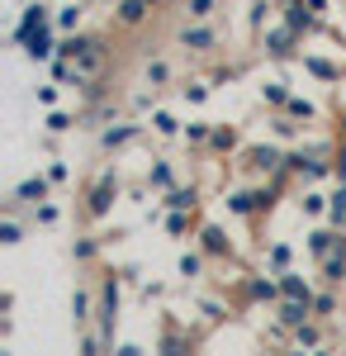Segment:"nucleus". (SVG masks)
<instances>
[{
  "mask_svg": "<svg viewBox=\"0 0 346 356\" xmlns=\"http://www.w3.org/2000/svg\"><path fill=\"white\" fill-rule=\"evenodd\" d=\"M48 24H57V15L48 10V5H43V0H33L24 15H19V24H15V43H24L33 29H48Z\"/></svg>",
  "mask_w": 346,
  "mask_h": 356,
  "instance_id": "obj_6",
  "label": "nucleus"
},
{
  "mask_svg": "<svg viewBox=\"0 0 346 356\" xmlns=\"http://www.w3.org/2000/svg\"><path fill=\"white\" fill-rule=\"evenodd\" d=\"M152 129H157L161 138H176V134H186V129H181V119H176V114H166V110H152Z\"/></svg>",
  "mask_w": 346,
  "mask_h": 356,
  "instance_id": "obj_29",
  "label": "nucleus"
},
{
  "mask_svg": "<svg viewBox=\"0 0 346 356\" xmlns=\"http://www.w3.org/2000/svg\"><path fill=\"white\" fill-rule=\"evenodd\" d=\"M186 15H190V19H209L213 0H186Z\"/></svg>",
  "mask_w": 346,
  "mask_h": 356,
  "instance_id": "obj_41",
  "label": "nucleus"
},
{
  "mask_svg": "<svg viewBox=\"0 0 346 356\" xmlns=\"http://www.w3.org/2000/svg\"><path fill=\"white\" fill-rule=\"evenodd\" d=\"M176 271H181V280H199V275H204V257H199V252H186Z\"/></svg>",
  "mask_w": 346,
  "mask_h": 356,
  "instance_id": "obj_31",
  "label": "nucleus"
},
{
  "mask_svg": "<svg viewBox=\"0 0 346 356\" xmlns=\"http://www.w3.org/2000/svg\"><path fill=\"white\" fill-rule=\"evenodd\" d=\"M209 134H213V124H199V119L186 124V143H195V147H199V143H209Z\"/></svg>",
  "mask_w": 346,
  "mask_h": 356,
  "instance_id": "obj_37",
  "label": "nucleus"
},
{
  "mask_svg": "<svg viewBox=\"0 0 346 356\" xmlns=\"http://www.w3.org/2000/svg\"><path fill=\"white\" fill-rule=\"evenodd\" d=\"M147 186H152V191H171V186H176L171 162H152V166H147Z\"/></svg>",
  "mask_w": 346,
  "mask_h": 356,
  "instance_id": "obj_24",
  "label": "nucleus"
},
{
  "mask_svg": "<svg viewBox=\"0 0 346 356\" xmlns=\"http://www.w3.org/2000/svg\"><path fill=\"white\" fill-rule=\"evenodd\" d=\"M322 318H308V323H299V328H294V347H308V352H313V347H322V328H318Z\"/></svg>",
  "mask_w": 346,
  "mask_h": 356,
  "instance_id": "obj_23",
  "label": "nucleus"
},
{
  "mask_svg": "<svg viewBox=\"0 0 346 356\" xmlns=\"http://www.w3.org/2000/svg\"><path fill=\"white\" fill-rule=\"evenodd\" d=\"M342 134H346V114H342Z\"/></svg>",
  "mask_w": 346,
  "mask_h": 356,
  "instance_id": "obj_48",
  "label": "nucleus"
},
{
  "mask_svg": "<svg viewBox=\"0 0 346 356\" xmlns=\"http://www.w3.org/2000/svg\"><path fill=\"white\" fill-rule=\"evenodd\" d=\"M261 100H266V105H275V110H285V100H290L285 81H266V86H261Z\"/></svg>",
  "mask_w": 346,
  "mask_h": 356,
  "instance_id": "obj_32",
  "label": "nucleus"
},
{
  "mask_svg": "<svg viewBox=\"0 0 346 356\" xmlns=\"http://www.w3.org/2000/svg\"><path fill=\"white\" fill-rule=\"evenodd\" d=\"M147 15H152V0H119V10H114L119 29H142Z\"/></svg>",
  "mask_w": 346,
  "mask_h": 356,
  "instance_id": "obj_12",
  "label": "nucleus"
},
{
  "mask_svg": "<svg viewBox=\"0 0 346 356\" xmlns=\"http://www.w3.org/2000/svg\"><path fill=\"white\" fill-rule=\"evenodd\" d=\"M95 328L105 332V342H114V328H119V275H105V280H100V304H95Z\"/></svg>",
  "mask_w": 346,
  "mask_h": 356,
  "instance_id": "obj_1",
  "label": "nucleus"
},
{
  "mask_svg": "<svg viewBox=\"0 0 346 356\" xmlns=\"http://www.w3.org/2000/svg\"><path fill=\"white\" fill-rule=\"evenodd\" d=\"M114 200H119V181H114V176H100V186H95V191H90V204H85V214H90V219H105L109 209H114Z\"/></svg>",
  "mask_w": 346,
  "mask_h": 356,
  "instance_id": "obj_8",
  "label": "nucleus"
},
{
  "mask_svg": "<svg viewBox=\"0 0 346 356\" xmlns=\"http://www.w3.org/2000/svg\"><path fill=\"white\" fill-rule=\"evenodd\" d=\"M176 43H181L186 53H213V48H218V29H209L204 19H190V24L176 33Z\"/></svg>",
  "mask_w": 346,
  "mask_h": 356,
  "instance_id": "obj_4",
  "label": "nucleus"
},
{
  "mask_svg": "<svg viewBox=\"0 0 346 356\" xmlns=\"http://www.w3.org/2000/svg\"><path fill=\"white\" fill-rule=\"evenodd\" d=\"M327 223L346 233V181H337V191H332V209H327Z\"/></svg>",
  "mask_w": 346,
  "mask_h": 356,
  "instance_id": "obj_25",
  "label": "nucleus"
},
{
  "mask_svg": "<svg viewBox=\"0 0 346 356\" xmlns=\"http://www.w3.org/2000/svg\"><path fill=\"white\" fill-rule=\"evenodd\" d=\"M275 318H280V328H299V323H308L313 318V300H294V295H280L275 304Z\"/></svg>",
  "mask_w": 346,
  "mask_h": 356,
  "instance_id": "obj_5",
  "label": "nucleus"
},
{
  "mask_svg": "<svg viewBox=\"0 0 346 356\" xmlns=\"http://www.w3.org/2000/svg\"><path fill=\"white\" fill-rule=\"evenodd\" d=\"M228 214H238V219H252V214H266L270 204H275V186H266V191H233L228 200Z\"/></svg>",
  "mask_w": 346,
  "mask_h": 356,
  "instance_id": "obj_2",
  "label": "nucleus"
},
{
  "mask_svg": "<svg viewBox=\"0 0 346 356\" xmlns=\"http://www.w3.org/2000/svg\"><path fill=\"white\" fill-rule=\"evenodd\" d=\"M48 176H53V186H62V181L72 176V171H67V166H62V162H53V166H48Z\"/></svg>",
  "mask_w": 346,
  "mask_h": 356,
  "instance_id": "obj_46",
  "label": "nucleus"
},
{
  "mask_svg": "<svg viewBox=\"0 0 346 356\" xmlns=\"http://www.w3.org/2000/svg\"><path fill=\"white\" fill-rule=\"evenodd\" d=\"M19 238H24V228H19L15 219H5V223H0V243H5V247H15Z\"/></svg>",
  "mask_w": 346,
  "mask_h": 356,
  "instance_id": "obj_39",
  "label": "nucleus"
},
{
  "mask_svg": "<svg viewBox=\"0 0 346 356\" xmlns=\"http://www.w3.org/2000/svg\"><path fill=\"white\" fill-rule=\"evenodd\" d=\"M313 318H322V323L337 318V295H318V300H313Z\"/></svg>",
  "mask_w": 346,
  "mask_h": 356,
  "instance_id": "obj_36",
  "label": "nucleus"
},
{
  "mask_svg": "<svg viewBox=\"0 0 346 356\" xmlns=\"http://www.w3.org/2000/svg\"><path fill=\"white\" fill-rule=\"evenodd\" d=\"M209 147H213V152H233V147H238V134H233V129H223V124H213Z\"/></svg>",
  "mask_w": 346,
  "mask_h": 356,
  "instance_id": "obj_30",
  "label": "nucleus"
},
{
  "mask_svg": "<svg viewBox=\"0 0 346 356\" xmlns=\"http://www.w3.org/2000/svg\"><path fill=\"white\" fill-rule=\"evenodd\" d=\"M285 114H290V119H313V100H304V95H290V100H285Z\"/></svg>",
  "mask_w": 346,
  "mask_h": 356,
  "instance_id": "obj_35",
  "label": "nucleus"
},
{
  "mask_svg": "<svg viewBox=\"0 0 346 356\" xmlns=\"http://www.w3.org/2000/svg\"><path fill=\"white\" fill-rule=\"evenodd\" d=\"M105 57H109V48H105V38H90V48L76 57V67L85 72V76H100L105 72Z\"/></svg>",
  "mask_w": 346,
  "mask_h": 356,
  "instance_id": "obj_13",
  "label": "nucleus"
},
{
  "mask_svg": "<svg viewBox=\"0 0 346 356\" xmlns=\"http://www.w3.org/2000/svg\"><path fill=\"white\" fill-rule=\"evenodd\" d=\"M33 209H38V223H43V228H53V223L62 219V209H57L53 200H43V204H33Z\"/></svg>",
  "mask_w": 346,
  "mask_h": 356,
  "instance_id": "obj_38",
  "label": "nucleus"
},
{
  "mask_svg": "<svg viewBox=\"0 0 346 356\" xmlns=\"http://www.w3.org/2000/svg\"><path fill=\"white\" fill-rule=\"evenodd\" d=\"M247 295L252 300H261V304H280V275L275 271H266V275H247Z\"/></svg>",
  "mask_w": 346,
  "mask_h": 356,
  "instance_id": "obj_11",
  "label": "nucleus"
},
{
  "mask_svg": "<svg viewBox=\"0 0 346 356\" xmlns=\"http://www.w3.org/2000/svg\"><path fill=\"white\" fill-rule=\"evenodd\" d=\"M261 48H266V57H275V62H290V57L299 53V33H294L290 24H270L266 33H261Z\"/></svg>",
  "mask_w": 346,
  "mask_h": 356,
  "instance_id": "obj_3",
  "label": "nucleus"
},
{
  "mask_svg": "<svg viewBox=\"0 0 346 356\" xmlns=\"http://www.w3.org/2000/svg\"><path fill=\"white\" fill-rule=\"evenodd\" d=\"M290 261H294V247L290 243H270L266 247V271H285Z\"/></svg>",
  "mask_w": 346,
  "mask_h": 356,
  "instance_id": "obj_26",
  "label": "nucleus"
},
{
  "mask_svg": "<svg viewBox=\"0 0 346 356\" xmlns=\"http://www.w3.org/2000/svg\"><path fill=\"white\" fill-rule=\"evenodd\" d=\"M270 10H275V5H270V0H252V24H256V29H266Z\"/></svg>",
  "mask_w": 346,
  "mask_h": 356,
  "instance_id": "obj_40",
  "label": "nucleus"
},
{
  "mask_svg": "<svg viewBox=\"0 0 346 356\" xmlns=\"http://www.w3.org/2000/svg\"><path fill=\"white\" fill-rule=\"evenodd\" d=\"M67 129H72V114H67V110L48 114V134H67Z\"/></svg>",
  "mask_w": 346,
  "mask_h": 356,
  "instance_id": "obj_43",
  "label": "nucleus"
},
{
  "mask_svg": "<svg viewBox=\"0 0 346 356\" xmlns=\"http://www.w3.org/2000/svg\"><path fill=\"white\" fill-rule=\"evenodd\" d=\"M308 5H313V15H322V19H327V10H332L327 0H308Z\"/></svg>",
  "mask_w": 346,
  "mask_h": 356,
  "instance_id": "obj_47",
  "label": "nucleus"
},
{
  "mask_svg": "<svg viewBox=\"0 0 346 356\" xmlns=\"http://www.w3.org/2000/svg\"><path fill=\"white\" fill-rule=\"evenodd\" d=\"M337 247H346V233H342V228H313V233H308V257H313V261L332 257Z\"/></svg>",
  "mask_w": 346,
  "mask_h": 356,
  "instance_id": "obj_10",
  "label": "nucleus"
},
{
  "mask_svg": "<svg viewBox=\"0 0 346 356\" xmlns=\"http://www.w3.org/2000/svg\"><path fill=\"white\" fill-rule=\"evenodd\" d=\"M53 29H57V24H48V29H33V33H28L24 43H19V48H24V53L33 57V62H53V57H57V43H62V38H53Z\"/></svg>",
  "mask_w": 346,
  "mask_h": 356,
  "instance_id": "obj_9",
  "label": "nucleus"
},
{
  "mask_svg": "<svg viewBox=\"0 0 346 356\" xmlns=\"http://www.w3.org/2000/svg\"><path fill=\"white\" fill-rule=\"evenodd\" d=\"M48 186H53V176H28L15 186V200H24V204H43L48 200Z\"/></svg>",
  "mask_w": 346,
  "mask_h": 356,
  "instance_id": "obj_14",
  "label": "nucleus"
},
{
  "mask_svg": "<svg viewBox=\"0 0 346 356\" xmlns=\"http://www.w3.org/2000/svg\"><path fill=\"white\" fill-rule=\"evenodd\" d=\"M299 209H304V214H313V219H318V214H327V209H332V195L304 191V200H299Z\"/></svg>",
  "mask_w": 346,
  "mask_h": 356,
  "instance_id": "obj_27",
  "label": "nucleus"
},
{
  "mask_svg": "<svg viewBox=\"0 0 346 356\" xmlns=\"http://www.w3.org/2000/svg\"><path fill=\"white\" fill-rule=\"evenodd\" d=\"M304 72L318 76V81H342V67H332V62H322V57H313V53H304Z\"/></svg>",
  "mask_w": 346,
  "mask_h": 356,
  "instance_id": "obj_22",
  "label": "nucleus"
},
{
  "mask_svg": "<svg viewBox=\"0 0 346 356\" xmlns=\"http://www.w3.org/2000/svg\"><path fill=\"white\" fill-rule=\"evenodd\" d=\"M270 129H275V138H280V143H290V138L299 134V129H294V124H290V114H280V119H275Z\"/></svg>",
  "mask_w": 346,
  "mask_h": 356,
  "instance_id": "obj_44",
  "label": "nucleus"
},
{
  "mask_svg": "<svg viewBox=\"0 0 346 356\" xmlns=\"http://www.w3.org/2000/svg\"><path fill=\"white\" fill-rule=\"evenodd\" d=\"M133 138H138V124H109L105 134H100V147H109V152H114V147H129Z\"/></svg>",
  "mask_w": 346,
  "mask_h": 356,
  "instance_id": "obj_18",
  "label": "nucleus"
},
{
  "mask_svg": "<svg viewBox=\"0 0 346 356\" xmlns=\"http://www.w3.org/2000/svg\"><path fill=\"white\" fill-rule=\"evenodd\" d=\"M199 243H204L209 257H228V252H233V243H228V233H223V228H199Z\"/></svg>",
  "mask_w": 346,
  "mask_h": 356,
  "instance_id": "obj_19",
  "label": "nucleus"
},
{
  "mask_svg": "<svg viewBox=\"0 0 346 356\" xmlns=\"http://www.w3.org/2000/svg\"><path fill=\"white\" fill-rule=\"evenodd\" d=\"M161 209H199V191L195 186H171V191H161Z\"/></svg>",
  "mask_w": 346,
  "mask_h": 356,
  "instance_id": "obj_15",
  "label": "nucleus"
},
{
  "mask_svg": "<svg viewBox=\"0 0 346 356\" xmlns=\"http://www.w3.org/2000/svg\"><path fill=\"white\" fill-rule=\"evenodd\" d=\"M161 228L171 238H186L190 228H195V209H161Z\"/></svg>",
  "mask_w": 346,
  "mask_h": 356,
  "instance_id": "obj_17",
  "label": "nucleus"
},
{
  "mask_svg": "<svg viewBox=\"0 0 346 356\" xmlns=\"http://www.w3.org/2000/svg\"><path fill=\"white\" fill-rule=\"evenodd\" d=\"M322 280L327 285H342L346 280V247H337L332 257H322Z\"/></svg>",
  "mask_w": 346,
  "mask_h": 356,
  "instance_id": "obj_20",
  "label": "nucleus"
},
{
  "mask_svg": "<svg viewBox=\"0 0 346 356\" xmlns=\"http://www.w3.org/2000/svg\"><path fill=\"white\" fill-rule=\"evenodd\" d=\"M38 105H57V86H38Z\"/></svg>",
  "mask_w": 346,
  "mask_h": 356,
  "instance_id": "obj_45",
  "label": "nucleus"
},
{
  "mask_svg": "<svg viewBox=\"0 0 346 356\" xmlns=\"http://www.w3.org/2000/svg\"><path fill=\"white\" fill-rule=\"evenodd\" d=\"M81 15H85V10H81L76 0H72V5H62V10H57V33H72V29H81Z\"/></svg>",
  "mask_w": 346,
  "mask_h": 356,
  "instance_id": "obj_28",
  "label": "nucleus"
},
{
  "mask_svg": "<svg viewBox=\"0 0 346 356\" xmlns=\"http://www.w3.org/2000/svg\"><path fill=\"white\" fill-rule=\"evenodd\" d=\"M72 257H76V261H95V257H100V238H76Z\"/></svg>",
  "mask_w": 346,
  "mask_h": 356,
  "instance_id": "obj_34",
  "label": "nucleus"
},
{
  "mask_svg": "<svg viewBox=\"0 0 346 356\" xmlns=\"http://www.w3.org/2000/svg\"><path fill=\"white\" fill-rule=\"evenodd\" d=\"M142 81H147L152 90H157V86H166V81H171V67H166V62H147V72H142Z\"/></svg>",
  "mask_w": 346,
  "mask_h": 356,
  "instance_id": "obj_33",
  "label": "nucleus"
},
{
  "mask_svg": "<svg viewBox=\"0 0 346 356\" xmlns=\"http://www.w3.org/2000/svg\"><path fill=\"white\" fill-rule=\"evenodd\" d=\"M247 166H252V171H261V176H285V152H280V147H270V143H261V147H252V152H247Z\"/></svg>",
  "mask_w": 346,
  "mask_h": 356,
  "instance_id": "obj_7",
  "label": "nucleus"
},
{
  "mask_svg": "<svg viewBox=\"0 0 346 356\" xmlns=\"http://www.w3.org/2000/svg\"><path fill=\"white\" fill-rule=\"evenodd\" d=\"M181 95H186L190 105H199V100L209 95V81H190V86H181Z\"/></svg>",
  "mask_w": 346,
  "mask_h": 356,
  "instance_id": "obj_42",
  "label": "nucleus"
},
{
  "mask_svg": "<svg viewBox=\"0 0 346 356\" xmlns=\"http://www.w3.org/2000/svg\"><path fill=\"white\" fill-rule=\"evenodd\" d=\"M152 5H157V0H152Z\"/></svg>",
  "mask_w": 346,
  "mask_h": 356,
  "instance_id": "obj_49",
  "label": "nucleus"
},
{
  "mask_svg": "<svg viewBox=\"0 0 346 356\" xmlns=\"http://www.w3.org/2000/svg\"><path fill=\"white\" fill-rule=\"evenodd\" d=\"M90 318H95V300H90V290H76V295H72V323L85 328Z\"/></svg>",
  "mask_w": 346,
  "mask_h": 356,
  "instance_id": "obj_21",
  "label": "nucleus"
},
{
  "mask_svg": "<svg viewBox=\"0 0 346 356\" xmlns=\"http://www.w3.org/2000/svg\"><path fill=\"white\" fill-rule=\"evenodd\" d=\"M275 275H280V290H285V295H294V300H318V295H313V285L294 271V266H285V271H275Z\"/></svg>",
  "mask_w": 346,
  "mask_h": 356,
  "instance_id": "obj_16",
  "label": "nucleus"
}]
</instances>
